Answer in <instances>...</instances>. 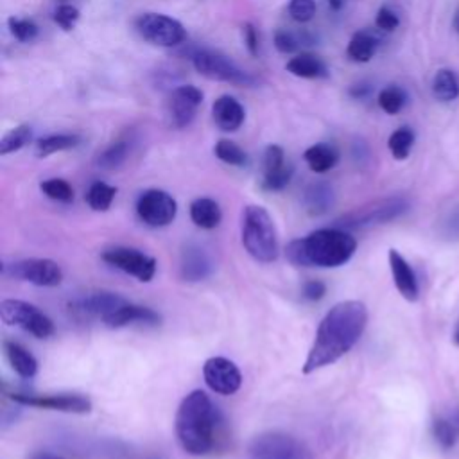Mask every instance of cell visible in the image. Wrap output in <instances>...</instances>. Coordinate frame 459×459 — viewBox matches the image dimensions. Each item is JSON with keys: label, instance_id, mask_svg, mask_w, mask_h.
<instances>
[{"label": "cell", "instance_id": "27", "mask_svg": "<svg viewBox=\"0 0 459 459\" xmlns=\"http://www.w3.org/2000/svg\"><path fill=\"white\" fill-rule=\"evenodd\" d=\"M378 45H380L378 38L371 30L362 29L350 38L346 47V56L355 63H368L377 54Z\"/></svg>", "mask_w": 459, "mask_h": 459}, {"label": "cell", "instance_id": "35", "mask_svg": "<svg viewBox=\"0 0 459 459\" xmlns=\"http://www.w3.org/2000/svg\"><path fill=\"white\" fill-rule=\"evenodd\" d=\"M430 430H432V437L436 439V443L445 450L454 448L455 443L459 441V430L452 425V421L445 414H439L432 420Z\"/></svg>", "mask_w": 459, "mask_h": 459}, {"label": "cell", "instance_id": "32", "mask_svg": "<svg viewBox=\"0 0 459 459\" xmlns=\"http://www.w3.org/2000/svg\"><path fill=\"white\" fill-rule=\"evenodd\" d=\"M117 195V188L108 185L106 181H93L86 192V203L95 212L109 210L113 199Z\"/></svg>", "mask_w": 459, "mask_h": 459}, {"label": "cell", "instance_id": "39", "mask_svg": "<svg viewBox=\"0 0 459 459\" xmlns=\"http://www.w3.org/2000/svg\"><path fill=\"white\" fill-rule=\"evenodd\" d=\"M39 188L48 199H54V201H59V203H70L74 199L72 185L66 179H61V178L45 179V181H41Z\"/></svg>", "mask_w": 459, "mask_h": 459}, {"label": "cell", "instance_id": "23", "mask_svg": "<svg viewBox=\"0 0 459 459\" xmlns=\"http://www.w3.org/2000/svg\"><path fill=\"white\" fill-rule=\"evenodd\" d=\"M285 70L301 79H323L328 75V68L321 57L310 52H299L285 63Z\"/></svg>", "mask_w": 459, "mask_h": 459}, {"label": "cell", "instance_id": "9", "mask_svg": "<svg viewBox=\"0 0 459 459\" xmlns=\"http://www.w3.org/2000/svg\"><path fill=\"white\" fill-rule=\"evenodd\" d=\"M136 32L151 45L170 48L185 41L186 30L181 22L163 13H143L134 22Z\"/></svg>", "mask_w": 459, "mask_h": 459}, {"label": "cell", "instance_id": "13", "mask_svg": "<svg viewBox=\"0 0 459 459\" xmlns=\"http://www.w3.org/2000/svg\"><path fill=\"white\" fill-rule=\"evenodd\" d=\"M9 398L20 405H29L36 409H50V411L74 412V414H86L91 411V400L77 393H59V394L11 393Z\"/></svg>", "mask_w": 459, "mask_h": 459}, {"label": "cell", "instance_id": "17", "mask_svg": "<svg viewBox=\"0 0 459 459\" xmlns=\"http://www.w3.org/2000/svg\"><path fill=\"white\" fill-rule=\"evenodd\" d=\"M127 299L124 296H118L117 292H108V290H99V292H90L86 296H81L74 301H70V310L75 312L77 316L82 317H99L100 321L126 305Z\"/></svg>", "mask_w": 459, "mask_h": 459}, {"label": "cell", "instance_id": "6", "mask_svg": "<svg viewBox=\"0 0 459 459\" xmlns=\"http://www.w3.org/2000/svg\"><path fill=\"white\" fill-rule=\"evenodd\" d=\"M249 459H314L312 450L285 432H262L247 446Z\"/></svg>", "mask_w": 459, "mask_h": 459}, {"label": "cell", "instance_id": "4", "mask_svg": "<svg viewBox=\"0 0 459 459\" xmlns=\"http://www.w3.org/2000/svg\"><path fill=\"white\" fill-rule=\"evenodd\" d=\"M242 246L256 262L271 264L278 258V235L269 212L260 204H249L242 212Z\"/></svg>", "mask_w": 459, "mask_h": 459}, {"label": "cell", "instance_id": "7", "mask_svg": "<svg viewBox=\"0 0 459 459\" xmlns=\"http://www.w3.org/2000/svg\"><path fill=\"white\" fill-rule=\"evenodd\" d=\"M409 210V201L400 195L385 197L380 201H375L371 204H366L362 208H357L344 217L337 221V228L342 230H357V228H369L377 224L389 222L393 219H398Z\"/></svg>", "mask_w": 459, "mask_h": 459}, {"label": "cell", "instance_id": "46", "mask_svg": "<svg viewBox=\"0 0 459 459\" xmlns=\"http://www.w3.org/2000/svg\"><path fill=\"white\" fill-rule=\"evenodd\" d=\"M27 459H65V457H61V455H56V454H52V452H32Z\"/></svg>", "mask_w": 459, "mask_h": 459}, {"label": "cell", "instance_id": "16", "mask_svg": "<svg viewBox=\"0 0 459 459\" xmlns=\"http://www.w3.org/2000/svg\"><path fill=\"white\" fill-rule=\"evenodd\" d=\"M203 104V91L194 84H181L172 90L169 99V115L172 126L183 129L192 124Z\"/></svg>", "mask_w": 459, "mask_h": 459}, {"label": "cell", "instance_id": "38", "mask_svg": "<svg viewBox=\"0 0 459 459\" xmlns=\"http://www.w3.org/2000/svg\"><path fill=\"white\" fill-rule=\"evenodd\" d=\"M273 43L280 54H294L307 45V38L289 29H278L273 36Z\"/></svg>", "mask_w": 459, "mask_h": 459}, {"label": "cell", "instance_id": "10", "mask_svg": "<svg viewBox=\"0 0 459 459\" xmlns=\"http://www.w3.org/2000/svg\"><path fill=\"white\" fill-rule=\"evenodd\" d=\"M2 274L38 287H56L63 281L61 267L48 258H23L2 265Z\"/></svg>", "mask_w": 459, "mask_h": 459}, {"label": "cell", "instance_id": "14", "mask_svg": "<svg viewBox=\"0 0 459 459\" xmlns=\"http://www.w3.org/2000/svg\"><path fill=\"white\" fill-rule=\"evenodd\" d=\"M206 385L219 394H235L242 385V375L237 364L226 357H210L203 366Z\"/></svg>", "mask_w": 459, "mask_h": 459}, {"label": "cell", "instance_id": "31", "mask_svg": "<svg viewBox=\"0 0 459 459\" xmlns=\"http://www.w3.org/2000/svg\"><path fill=\"white\" fill-rule=\"evenodd\" d=\"M414 142H416L414 131H412L409 126H402V127L394 129V131L389 134L387 147H389V152L393 154V158L402 161V160L409 158Z\"/></svg>", "mask_w": 459, "mask_h": 459}, {"label": "cell", "instance_id": "41", "mask_svg": "<svg viewBox=\"0 0 459 459\" xmlns=\"http://www.w3.org/2000/svg\"><path fill=\"white\" fill-rule=\"evenodd\" d=\"M289 16L298 23H307L316 14V0H289Z\"/></svg>", "mask_w": 459, "mask_h": 459}, {"label": "cell", "instance_id": "45", "mask_svg": "<svg viewBox=\"0 0 459 459\" xmlns=\"http://www.w3.org/2000/svg\"><path fill=\"white\" fill-rule=\"evenodd\" d=\"M325 294H326V285L319 280H308L301 289V296L307 301H319Z\"/></svg>", "mask_w": 459, "mask_h": 459}, {"label": "cell", "instance_id": "43", "mask_svg": "<svg viewBox=\"0 0 459 459\" xmlns=\"http://www.w3.org/2000/svg\"><path fill=\"white\" fill-rule=\"evenodd\" d=\"M375 25H377V29H380V30L391 32V30H394V29L400 25V18H398V14H396L391 7L382 5V7L377 11Z\"/></svg>", "mask_w": 459, "mask_h": 459}, {"label": "cell", "instance_id": "5", "mask_svg": "<svg viewBox=\"0 0 459 459\" xmlns=\"http://www.w3.org/2000/svg\"><path fill=\"white\" fill-rule=\"evenodd\" d=\"M192 65L199 75L212 81L228 82L235 86H253L256 82V77L253 74L240 68L228 56L215 50H197L192 56Z\"/></svg>", "mask_w": 459, "mask_h": 459}, {"label": "cell", "instance_id": "25", "mask_svg": "<svg viewBox=\"0 0 459 459\" xmlns=\"http://www.w3.org/2000/svg\"><path fill=\"white\" fill-rule=\"evenodd\" d=\"M4 351L5 357L11 364V368L22 377V378H32L38 373V360L36 357L23 348L20 342L14 341H5L4 342Z\"/></svg>", "mask_w": 459, "mask_h": 459}, {"label": "cell", "instance_id": "47", "mask_svg": "<svg viewBox=\"0 0 459 459\" xmlns=\"http://www.w3.org/2000/svg\"><path fill=\"white\" fill-rule=\"evenodd\" d=\"M326 5L332 9V11H341L348 0H325Z\"/></svg>", "mask_w": 459, "mask_h": 459}, {"label": "cell", "instance_id": "28", "mask_svg": "<svg viewBox=\"0 0 459 459\" xmlns=\"http://www.w3.org/2000/svg\"><path fill=\"white\" fill-rule=\"evenodd\" d=\"M430 90L436 100L454 102L459 97V77L450 68H439L432 77Z\"/></svg>", "mask_w": 459, "mask_h": 459}, {"label": "cell", "instance_id": "37", "mask_svg": "<svg viewBox=\"0 0 459 459\" xmlns=\"http://www.w3.org/2000/svg\"><path fill=\"white\" fill-rule=\"evenodd\" d=\"M7 27L9 32L14 39H18L20 43H30L38 38V25L34 20L30 18H18V16H9L7 18Z\"/></svg>", "mask_w": 459, "mask_h": 459}, {"label": "cell", "instance_id": "36", "mask_svg": "<svg viewBox=\"0 0 459 459\" xmlns=\"http://www.w3.org/2000/svg\"><path fill=\"white\" fill-rule=\"evenodd\" d=\"M213 154H215L222 163L233 165V167H246L247 161H249L246 151H244L238 143H235V142H231V140H226V138H222V140H219V142L215 143Z\"/></svg>", "mask_w": 459, "mask_h": 459}, {"label": "cell", "instance_id": "42", "mask_svg": "<svg viewBox=\"0 0 459 459\" xmlns=\"http://www.w3.org/2000/svg\"><path fill=\"white\" fill-rule=\"evenodd\" d=\"M441 237L446 240H459V204H455L448 215L445 217V221L441 222V230H439Z\"/></svg>", "mask_w": 459, "mask_h": 459}, {"label": "cell", "instance_id": "18", "mask_svg": "<svg viewBox=\"0 0 459 459\" xmlns=\"http://www.w3.org/2000/svg\"><path fill=\"white\" fill-rule=\"evenodd\" d=\"M213 271L210 255L199 244H186L181 251L179 273L185 281L206 280Z\"/></svg>", "mask_w": 459, "mask_h": 459}, {"label": "cell", "instance_id": "26", "mask_svg": "<svg viewBox=\"0 0 459 459\" xmlns=\"http://www.w3.org/2000/svg\"><path fill=\"white\" fill-rule=\"evenodd\" d=\"M303 160L307 161L308 169L312 172H317V174H323V172H328L332 170L337 161H339V151L330 145V143H325V142H319V143H314L310 145L305 152H303Z\"/></svg>", "mask_w": 459, "mask_h": 459}, {"label": "cell", "instance_id": "30", "mask_svg": "<svg viewBox=\"0 0 459 459\" xmlns=\"http://www.w3.org/2000/svg\"><path fill=\"white\" fill-rule=\"evenodd\" d=\"M129 151H131V142L127 138H118L99 152L95 163L102 170H115L127 160Z\"/></svg>", "mask_w": 459, "mask_h": 459}, {"label": "cell", "instance_id": "22", "mask_svg": "<svg viewBox=\"0 0 459 459\" xmlns=\"http://www.w3.org/2000/svg\"><path fill=\"white\" fill-rule=\"evenodd\" d=\"M333 188L326 181H314L303 192V206L310 215L326 213L333 206Z\"/></svg>", "mask_w": 459, "mask_h": 459}, {"label": "cell", "instance_id": "19", "mask_svg": "<svg viewBox=\"0 0 459 459\" xmlns=\"http://www.w3.org/2000/svg\"><path fill=\"white\" fill-rule=\"evenodd\" d=\"M212 118L224 133H235L246 120L244 106L231 95H221L212 104Z\"/></svg>", "mask_w": 459, "mask_h": 459}, {"label": "cell", "instance_id": "15", "mask_svg": "<svg viewBox=\"0 0 459 459\" xmlns=\"http://www.w3.org/2000/svg\"><path fill=\"white\" fill-rule=\"evenodd\" d=\"M264 174H262V188L269 192L283 190L294 174V167L285 160V151L276 145L269 143L264 151Z\"/></svg>", "mask_w": 459, "mask_h": 459}, {"label": "cell", "instance_id": "11", "mask_svg": "<svg viewBox=\"0 0 459 459\" xmlns=\"http://www.w3.org/2000/svg\"><path fill=\"white\" fill-rule=\"evenodd\" d=\"M178 213L176 199L160 188H149L136 199V215L151 228L169 226Z\"/></svg>", "mask_w": 459, "mask_h": 459}, {"label": "cell", "instance_id": "1", "mask_svg": "<svg viewBox=\"0 0 459 459\" xmlns=\"http://www.w3.org/2000/svg\"><path fill=\"white\" fill-rule=\"evenodd\" d=\"M368 325V308L362 301L346 299L333 305L321 319L314 342L303 362V373L337 362L360 339Z\"/></svg>", "mask_w": 459, "mask_h": 459}, {"label": "cell", "instance_id": "3", "mask_svg": "<svg viewBox=\"0 0 459 459\" xmlns=\"http://www.w3.org/2000/svg\"><path fill=\"white\" fill-rule=\"evenodd\" d=\"M357 240L342 228H321L303 238L290 240L285 256L299 267H339L355 253Z\"/></svg>", "mask_w": 459, "mask_h": 459}, {"label": "cell", "instance_id": "44", "mask_svg": "<svg viewBox=\"0 0 459 459\" xmlns=\"http://www.w3.org/2000/svg\"><path fill=\"white\" fill-rule=\"evenodd\" d=\"M242 39H244V45L247 48V52L251 56H258V50H260V38H258V30L253 23L246 22L242 25Z\"/></svg>", "mask_w": 459, "mask_h": 459}, {"label": "cell", "instance_id": "40", "mask_svg": "<svg viewBox=\"0 0 459 459\" xmlns=\"http://www.w3.org/2000/svg\"><path fill=\"white\" fill-rule=\"evenodd\" d=\"M79 16H81V13H79V9H77L75 5H72V4H61V5H57V9L54 11L52 20H54V23H56L59 29H63V30H72V29L75 27V23L79 22Z\"/></svg>", "mask_w": 459, "mask_h": 459}, {"label": "cell", "instance_id": "8", "mask_svg": "<svg viewBox=\"0 0 459 459\" xmlns=\"http://www.w3.org/2000/svg\"><path fill=\"white\" fill-rule=\"evenodd\" d=\"M0 317L5 325L18 326L38 339H47L56 332L54 323L47 314L22 299H4L0 303Z\"/></svg>", "mask_w": 459, "mask_h": 459}, {"label": "cell", "instance_id": "29", "mask_svg": "<svg viewBox=\"0 0 459 459\" xmlns=\"http://www.w3.org/2000/svg\"><path fill=\"white\" fill-rule=\"evenodd\" d=\"M81 143L79 134L72 133H57V134H47L36 142V156L47 158L50 154L75 149Z\"/></svg>", "mask_w": 459, "mask_h": 459}, {"label": "cell", "instance_id": "20", "mask_svg": "<svg viewBox=\"0 0 459 459\" xmlns=\"http://www.w3.org/2000/svg\"><path fill=\"white\" fill-rule=\"evenodd\" d=\"M102 323L109 328H120V326H127V325H133V323L156 326V325L161 323V316L156 310L149 308V307L127 301L126 305H122L120 308H117L109 316H106L102 319Z\"/></svg>", "mask_w": 459, "mask_h": 459}, {"label": "cell", "instance_id": "34", "mask_svg": "<svg viewBox=\"0 0 459 459\" xmlns=\"http://www.w3.org/2000/svg\"><path fill=\"white\" fill-rule=\"evenodd\" d=\"M30 138H32V129L29 124H20V126L9 129L0 140V154L7 156V154L20 151L22 147H25L30 142Z\"/></svg>", "mask_w": 459, "mask_h": 459}, {"label": "cell", "instance_id": "48", "mask_svg": "<svg viewBox=\"0 0 459 459\" xmlns=\"http://www.w3.org/2000/svg\"><path fill=\"white\" fill-rule=\"evenodd\" d=\"M454 29L459 34V7L455 9V14H454Z\"/></svg>", "mask_w": 459, "mask_h": 459}, {"label": "cell", "instance_id": "33", "mask_svg": "<svg viewBox=\"0 0 459 459\" xmlns=\"http://www.w3.org/2000/svg\"><path fill=\"white\" fill-rule=\"evenodd\" d=\"M380 109L387 115H396L403 109V106L407 104V91L402 86L396 84H389L385 88L380 90L378 99H377Z\"/></svg>", "mask_w": 459, "mask_h": 459}, {"label": "cell", "instance_id": "49", "mask_svg": "<svg viewBox=\"0 0 459 459\" xmlns=\"http://www.w3.org/2000/svg\"><path fill=\"white\" fill-rule=\"evenodd\" d=\"M454 342L459 346V323H457V328H455V332H454Z\"/></svg>", "mask_w": 459, "mask_h": 459}, {"label": "cell", "instance_id": "24", "mask_svg": "<svg viewBox=\"0 0 459 459\" xmlns=\"http://www.w3.org/2000/svg\"><path fill=\"white\" fill-rule=\"evenodd\" d=\"M190 219L195 226L203 230H213L221 224L222 212L215 199L197 197L190 203Z\"/></svg>", "mask_w": 459, "mask_h": 459}, {"label": "cell", "instance_id": "21", "mask_svg": "<svg viewBox=\"0 0 459 459\" xmlns=\"http://www.w3.org/2000/svg\"><path fill=\"white\" fill-rule=\"evenodd\" d=\"M387 258H389L393 281H394L398 292L407 301H416L420 296V287H418V278H416L411 264L396 249H389Z\"/></svg>", "mask_w": 459, "mask_h": 459}, {"label": "cell", "instance_id": "12", "mask_svg": "<svg viewBox=\"0 0 459 459\" xmlns=\"http://www.w3.org/2000/svg\"><path fill=\"white\" fill-rule=\"evenodd\" d=\"M102 260L138 281H151L156 274V258L127 246H115L102 251Z\"/></svg>", "mask_w": 459, "mask_h": 459}, {"label": "cell", "instance_id": "2", "mask_svg": "<svg viewBox=\"0 0 459 459\" xmlns=\"http://www.w3.org/2000/svg\"><path fill=\"white\" fill-rule=\"evenodd\" d=\"M219 412L204 391L188 393L176 412V437L192 455H204L215 445Z\"/></svg>", "mask_w": 459, "mask_h": 459}]
</instances>
